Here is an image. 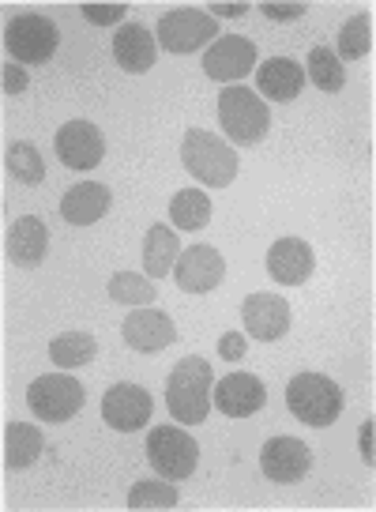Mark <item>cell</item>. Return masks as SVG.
Returning <instances> with one entry per match:
<instances>
[{
	"label": "cell",
	"instance_id": "9a60e30c",
	"mask_svg": "<svg viewBox=\"0 0 376 512\" xmlns=\"http://www.w3.org/2000/svg\"><path fill=\"white\" fill-rule=\"evenodd\" d=\"M121 336H125V343L132 347V351L162 354L166 347H173V339H177V324H173L170 313L143 305V309H132V313L125 317Z\"/></svg>",
	"mask_w": 376,
	"mask_h": 512
},
{
	"label": "cell",
	"instance_id": "1f68e13d",
	"mask_svg": "<svg viewBox=\"0 0 376 512\" xmlns=\"http://www.w3.org/2000/svg\"><path fill=\"white\" fill-rule=\"evenodd\" d=\"M260 12H264V16L271 19V23H290V19H301V16H305L309 8H305L301 0H294V4H271V0H267V4H260Z\"/></svg>",
	"mask_w": 376,
	"mask_h": 512
},
{
	"label": "cell",
	"instance_id": "d6a6232c",
	"mask_svg": "<svg viewBox=\"0 0 376 512\" xmlns=\"http://www.w3.org/2000/svg\"><path fill=\"white\" fill-rule=\"evenodd\" d=\"M4 95H23L27 87H31V76H27V68L23 64H4Z\"/></svg>",
	"mask_w": 376,
	"mask_h": 512
},
{
	"label": "cell",
	"instance_id": "3957f363",
	"mask_svg": "<svg viewBox=\"0 0 376 512\" xmlns=\"http://www.w3.org/2000/svg\"><path fill=\"white\" fill-rule=\"evenodd\" d=\"M343 403V388L331 377H324V373H298L294 381L286 384L290 415L305 422V426H313V430H328L331 422H339V415L346 411Z\"/></svg>",
	"mask_w": 376,
	"mask_h": 512
},
{
	"label": "cell",
	"instance_id": "d4e9b609",
	"mask_svg": "<svg viewBox=\"0 0 376 512\" xmlns=\"http://www.w3.org/2000/svg\"><path fill=\"white\" fill-rule=\"evenodd\" d=\"M211 196L204 189H181L170 200V223L173 230H204L211 223Z\"/></svg>",
	"mask_w": 376,
	"mask_h": 512
},
{
	"label": "cell",
	"instance_id": "e0dca14e",
	"mask_svg": "<svg viewBox=\"0 0 376 512\" xmlns=\"http://www.w3.org/2000/svg\"><path fill=\"white\" fill-rule=\"evenodd\" d=\"M211 403H215L226 418H249L267 403V388H264V381L252 377V373H226V377L211 388Z\"/></svg>",
	"mask_w": 376,
	"mask_h": 512
},
{
	"label": "cell",
	"instance_id": "7a4b0ae2",
	"mask_svg": "<svg viewBox=\"0 0 376 512\" xmlns=\"http://www.w3.org/2000/svg\"><path fill=\"white\" fill-rule=\"evenodd\" d=\"M181 162H185V170L200 185L207 189H226V185H234L237 177V151L222 136L215 132H207V128H188L185 140H181Z\"/></svg>",
	"mask_w": 376,
	"mask_h": 512
},
{
	"label": "cell",
	"instance_id": "836d02e7",
	"mask_svg": "<svg viewBox=\"0 0 376 512\" xmlns=\"http://www.w3.org/2000/svg\"><path fill=\"white\" fill-rule=\"evenodd\" d=\"M245 351H249V339L241 336V332H226L219 339V358H226V362H241Z\"/></svg>",
	"mask_w": 376,
	"mask_h": 512
},
{
	"label": "cell",
	"instance_id": "ba28073f",
	"mask_svg": "<svg viewBox=\"0 0 376 512\" xmlns=\"http://www.w3.org/2000/svg\"><path fill=\"white\" fill-rule=\"evenodd\" d=\"M215 38H219V19L204 8H177L158 19V46L177 57L211 46Z\"/></svg>",
	"mask_w": 376,
	"mask_h": 512
},
{
	"label": "cell",
	"instance_id": "277c9868",
	"mask_svg": "<svg viewBox=\"0 0 376 512\" xmlns=\"http://www.w3.org/2000/svg\"><path fill=\"white\" fill-rule=\"evenodd\" d=\"M219 125L222 132L241 147H256L271 128V110L264 106V98L249 91V87H226L219 95Z\"/></svg>",
	"mask_w": 376,
	"mask_h": 512
},
{
	"label": "cell",
	"instance_id": "8992f818",
	"mask_svg": "<svg viewBox=\"0 0 376 512\" xmlns=\"http://www.w3.org/2000/svg\"><path fill=\"white\" fill-rule=\"evenodd\" d=\"M147 460H151L155 475H162V479H192L196 464H200V445L181 426H155L147 433Z\"/></svg>",
	"mask_w": 376,
	"mask_h": 512
},
{
	"label": "cell",
	"instance_id": "7c38bea8",
	"mask_svg": "<svg viewBox=\"0 0 376 512\" xmlns=\"http://www.w3.org/2000/svg\"><path fill=\"white\" fill-rule=\"evenodd\" d=\"M173 279L185 294H211L226 279V260L215 245H188L173 264Z\"/></svg>",
	"mask_w": 376,
	"mask_h": 512
},
{
	"label": "cell",
	"instance_id": "83f0119b",
	"mask_svg": "<svg viewBox=\"0 0 376 512\" xmlns=\"http://www.w3.org/2000/svg\"><path fill=\"white\" fill-rule=\"evenodd\" d=\"M177 490H173L170 479H162V475H155V479H140L132 490H128V509H177Z\"/></svg>",
	"mask_w": 376,
	"mask_h": 512
},
{
	"label": "cell",
	"instance_id": "30bf717a",
	"mask_svg": "<svg viewBox=\"0 0 376 512\" xmlns=\"http://www.w3.org/2000/svg\"><path fill=\"white\" fill-rule=\"evenodd\" d=\"M256 68V42L245 34H219L204 53V72L215 83H241Z\"/></svg>",
	"mask_w": 376,
	"mask_h": 512
},
{
	"label": "cell",
	"instance_id": "52a82bcc",
	"mask_svg": "<svg viewBox=\"0 0 376 512\" xmlns=\"http://www.w3.org/2000/svg\"><path fill=\"white\" fill-rule=\"evenodd\" d=\"M61 46L57 23L38 12H23L4 27V49L16 57V64H46Z\"/></svg>",
	"mask_w": 376,
	"mask_h": 512
},
{
	"label": "cell",
	"instance_id": "603a6c76",
	"mask_svg": "<svg viewBox=\"0 0 376 512\" xmlns=\"http://www.w3.org/2000/svg\"><path fill=\"white\" fill-rule=\"evenodd\" d=\"M42 448H46V441H42V430L34 422H8V430H4V467L8 471L34 467Z\"/></svg>",
	"mask_w": 376,
	"mask_h": 512
},
{
	"label": "cell",
	"instance_id": "5b68a950",
	"mask_svg": "<svg viewBox=\"0 0 376 512\" xmlns=\"http://www.w3.org/2000/svg\"><path fill=\"white\" fill-rule=\"evenodd\" d=\"M83 384L68 373H42L38 381H31L27 388V407L34 411L38 422H49V426H64L83 411Z\"/></svg>",
	"mask_w": 376,
	"mask_h": 512
},
{
	"label": "cell",
	"instance_id": "5bb4252c",
	"mask_svg": "<svg viewBox=\"0 0 376 512\" xmlns=\"http://www.w3.org/2000/svg\"><path fill=\"white\" fill-rule=\"evenodd\" d=\"M241 320H245V332L260 343H279L286 332H290V302L271 294V290H260V294H249L245 305H241Z\"/></svg>",
	"mask_w": 376,
	"mask_h": 512
},
{
	"label": "cell",
	"instance_id": "2e32d148",
	"mask_svg": "<svg viewBox=\"0 0 376 512\" xmlns=\"http://www.w3.org/2000/svg\"><path fill=\"white\" fill-rule=\"evenodd\" d=\"M316 272V253L305 238H279L267 249V275L279 287H301Z\"/></svg>",
	"mask_w": 376,
	"mask_h": 512
},
{
	"label": "cell",
	"instance_id": "cb8c5ba5",
	"mask_svg": "<svg viewBox=\"0 0 376 512\" xmlns=\"http://www.w3.org/2000/svg\"><path fill=\"white\" fill-rule=\"evenodd\" d=\"M94 354H98V339L91 332H61V336L49 343V358L57 369H79V366H91Z\"/></svg>",
	"mask_w": 376,
	"mask_h": 512
},
{
	"label": "cell",
	"instance_id": "ac0fdd59",
	"mask_svg": "<svg viewBox=\"0 0 376 512\" xmlns=\"http://www.w3.org/2000/svg\"><path fill=\"white\" fill-rule=\"evenodd\" d=\"M305 87V68L294 57H271L256 68V95L267 102H294Z\"/></svg>",
	"mask_w": 376,
	"mask_h": 512
},
{
	"label": "cell",
	"instance_id": "d590c367",
	"mask_svg": "<svg viewBox=\"0 0 376 512\" xmlns=\"http://www.w3.org/2000/svg\"><path fill=\"white\" fill-rule=\"evenodd\" d=\"M249 12V4H211V16H226V19H234V16H245Z\"/></svg>",
	"mask_w": 376,
	"mask_h": 512
},
{
	"label": "cell",
	"instance_id": "e575fe53",
	"mask_svg": "<svg viewBox=\"0 0 376 512\" xmlns=\"http://www.w3.org/2000/svg\"><path fill=\"white\" fill-rule=\"evenodd\" d=\"M373 433H376V426H373V418H365L361 422V430H358V437H361V460L373 467L376 464V452H373Z\"/></svg>",
	"mask_w": 376,
	"mask_h": 512
},
{
	"label": "cell",
	"instance_id": "d6986e66",
	"mask_svg": "<svg viewBox=\"0 0 376 512\" xmlns=\"http://www.w3.org/2000/svg\"><path fill=\"white\" fill-rule=\"evenodd\" d=\"M113 204V192L98 181H79L61 196V219L68 226H94L98 219H106V211Z\"/></svg>",
	"mask_w": 376,
	"mask_h": 512
},
{
	"label": "cell",
	"instance_id": "6da1fadb",
	"mask_svg": "<svg viewBox=\"0 0 376 512\" xmlns=\"http://www.w3.org/2000/svg\"><path fill=\"white\" fill-rule=\"evenodd\" d=\"M211 388H215V369L200 354H188L173 366L166 381V407L181 426H200L211 415Z\"/></svg>",
	"mask_w": 376,
	"mask_h": 512
},
{
	"label": "cell",
	"instance_id": "ffe728a7",
	"mask_svg": "<svg viewBox=\"0 0 376 512\" xmlns=\"http://www.w3.org/2000/svg\"><path fill=\"white\" fill-rule=\"evenodd\" d=\"M155 57H158V38L151 27H143V23H125L117 38H113V61L121 64L125 72H151L155 68Z\"/></svg>",
	"mask_w": 376,
	"mask_h": 512
},
{
	"label": "cell",
	"instance_id": "4316f807",
	"mask_svg": "<svg viewBox=\"0 0 376 512\" xmlns=\"http://www.w3.org/2000/svg\"><path fill=\"white\" fill-rule=\"evenodd\" d=\"M305 76H309L324 95H339L346 87L343 61H339L335 49H328V46H316L313 53H309V72H305Z\"/></svg>",
	"mask_w": 376,
	"mask_h": 512
},
{
	"label": "cell",
	"instance_id": "4dcf8cb0",
	"mask_svg": "<svg viewBox=\"0 0 376 512\" xmlns=\"http://www.w3.org/2000/svg\"><path fill=\"white\" fill-rule=\"evenodd\" d=\"M83 16L94 27H113L121 16H128V4H83Z\"/></svg>",
	"mask_w": 376,
	"mask_h": 512
},
{
	"label": "cell",
	"instance_id": "4fadbf2b",
	"mask_svg": "<svg viewBox=\"0 0 376 512\" xmlns=\"http://www.w3.org/2000/svg\"><path fill=\"white\" fill-rule=\"evenodd\" d=\"M53 147H57V159H61L68 170H94L98 162L106 159V136H102V128L91 125V121H83V117L61 125Z\"/></svg>",
	"mask_w": 376,
	"mask_h": 512
},
{
	"label": "cell",
	"instance_id": "44dd1931",
	"mask_svg": "<svg viewBox=\"0 0 376 512\" xmlns=\"http://www.w3.org/2000/svg\"><path fill=\"white\" fill-rule=\"evenodd\" d=\"M49 253V226L38 215H23L8 230V260L16 268H38Z\"/></svg>",
	"mask_w": 376,
	"mask_h": 512
},
{
	"label": "cell",
	"instance_id": "9c48e42d",
	"mask_svg": "<svg viewBox=\"0 0 376 512\" xmlns=\"http://www.w3.org/2000/svg\"><path fill=\"white\" fill-rule=\"evenodd\" d=\"M309 467H313V452L301 437L279 433V437H267L264 448H260V471L275 486H294L309 475Z\"/></svg>",
	"mask_w": 376,
	"mask_h": 512
},
{
	"label": "cell",
	"instance_id": "7402d4cb",
	"mask_svg": "<svg viewBox=\"0 0 376 512\" xmlns=\"http://www.w3.org/2000/svg\"><path fill=\"white\" fill-rule=\"evenodd\" d=\"M181 256V241H177V230L173 226L155 223L147 234H143V268H147V279H166L173 272Z\"/></svg>",
	"mask_w": 376,
	"mask_h": 512
},
{
	"label": "cell",
	"instance_id": "8fae6325",
	"mask_svg": "<svg viewBox=\"0 0 376 512\" xmlns=\"http://www.w3.org/2000/svg\"><path fill=\"white\" fill-rule=\"evenodd\" d=\"M151 415H155V400H151V392L140 388V384L121 381L102 396V418H106V426H113L117 433L143 430V426L151 422Z\"/></svg>",
	"mask_w": 376,
	"mask_h": 512
},
{
	"label": "cell",
	"instance_id": "484cf974",
	"mask_svg": "<svg viewBox=\"0 0 376 512\" xmlns=\"http://www.w3.org/2000/svg\"><path fill=\"white\" fill-rule=\"evenodd\" d=\"M4 166H8V174L16 177L19 185H42L46 181V162H42V151L27 140H16V144L8 147V155H4Z\"/></svg>",
	"mask_w": 376,
	"mask_h": 512
},
{
	"label": "cell",
	"instance_id": "f546056e",
	"mask_svg": "<svg viewBox=\"0 0 376 512\" xmlns=\"http://www.w3.org/2000/svg\"><path fill=\"white\" fill-rule=\"evenodd\" d=\"M369 49H373V19L350 16L343 23V31H339L335 57H339V61H361V57H369Z\"/></svg>",
	"mask_w": 376,
	"mask_h": 512
},
{
	"label": "cell",
	"instance_id": "f1b7e54d",
	"mask_svg": "<svg viewBox=\"0 0 376 512\" xmlns=\"http://www.w3.org/2000/svg\"><path fill=\"white\" fill-rule=\"evenodd\" d=\"M110 298L117 305H128V309H143V305L155 302V279L136 272H117L110 279Z\"/></svg>",
	"mask_w": 376,
	"mask_h": 512
}]
</instances>
